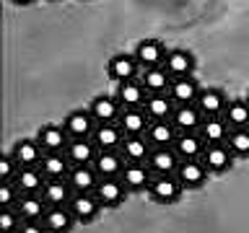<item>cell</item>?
Segmentation results:
<instances>
[{
  "label": "cell",
  "instance_id": "6da1fadb",
  "mask_svg": "<svg viewBox=\"0 0 249 233\" xmlns=\"http://www.w3.org/2000/svg\"><path fill=\"white\" fill-rule=\"evenodd\" d=\"M184 194V184L177 174H153V182L148 186V197L159 205H174Z\"/></svg>",
  "mask_w": 249,
  "mask_h": 233
},
{
  "label": "cell",
  "instance_id": "7a4b0ae2",
  "mask_svg": "<svg viewBox=\"0 0 249 233\" xmlns=\"http://www.w3.org/2000/svg\"><path fill=\"white\" fill-rule=\"evenodd\" d=\"M47 202L42 194H21V200L16 202V210L23 217V231H42L44 228V215H47Z\"/></svg>",
  "mask_w": 249,
  "mask_h": 233
},
{
  "label": "cell",
  "instance_id": "3957f363",
  "mask_svg": "<svg viewBox=\"0 0 249 233\" xmlns=\"http://www.w3.org/2000/svg\"><path fill=\"white\" fill-rule=\"evenodd\" d=\"M93 194L99 197V202H101L104 210H114V207H120L124 202V197L130 194V189L124 186L122 176H101L96 189H93Z\"/></svg>",
  "mask_w": 249,
  "mask_h": 233
},
{
  "label": "cell",
  "instance_id": "277c9868",
  "mask_svg": "<svg viewBox=\"0 0 249 233\" xmlns=\"http://www.w3.org/2000/svg\"><path fill=\"white\" fill-rule=\"evenodd\" d=\"M202 163L208 166L210 174H226L233 161H236V155H233V150L229 148V143H210L205 145V150H202Z\"/></svg>",
  "mask_w": 249,
  "mask_h": 233
},
{
  "label": "cell",
  "instance_id": "5b68a950",
  "mask_svg": "<svg viewBox=\"0 0 249 233\" xmlns=\"http://www.w3.org/2000/svg\"><path fill=\"white\" fill-rule=\"evenodd\" d=\"M174 174L179 176V182L184 184V189H200L202 184L208 182L210 171L202 163V158H182Z\"/></svg>",
  "mask_w": 249,
  "mask_h": 233
},
{
  "label": "cell",
  "instance_id": "8992f818",
  "mask_svg": "<svg viewBox=\"0 0 249 233\" xmlns=\"http://www.w3.org/2000/svg\"><path fill=\"white\" fill-rule=\"evenodd\" d=\"M70 210H73V215H75V220L78 223H93L99 217V213L104 207H101V202H99V197L93 192H75L73 197H70Z\"/></svg>",
  "mask_w": 249,
  "mask_h": 233
},
{
  "label": "cell",
  "instance_id": "52a82bcc",
  "mask_svg": "<svg viewBox=\"0 0 249 233\" xmlns=\"http://www.w3.org/2000/svg\"><path fill=\"white\" fill-rule=\"evenodd\" d=\"M140 62L135 57V52H130V54H114L112 60L107 62V73L109 78H112L114 83H122V81H130V78H140Z\"/></svg>",
  "mask_w": 249,
  "mask_h": 233
},
{
  "label": "cell",
  "instance_id": "ba28073f",
  "mask_svg": "<svg viewBox=\"0 0 249 233\" xmlns=\"http://www.w3.org/2000/svg\"><path fill=\"white\" fill-rule=\"evenodd\" d=\"M96 119H93L91 109H75V112H70L65 116V122H62V127H65V132L70 137H91L93 130H96Z\"/></svg>",
  "mask_w": 249,
  "mask_h": 233
},
{
  "label": "cell",
  "instance_id": "9c48e42d",
  "mask_svg": "<svg viewBox=\"0 0 249 233\" xmlns=\"http://www.w3.org/2000/svg\"><path fill=\"white\" fill-rule=\"evenodd\" d=\"M117 101L122 104V109H135V106H143L145 104V85L140 78H130V81H122L117 83V91H114Z\"/></svg>",
  "mask_w": 249,
  "mask_h": 233
},
{
  "label": "cell",
  "instance_id": "30bf717a",
  "mask_svg": "<svg viewBox=\"0 0 249 233\" xmlns=\"http://www.w3.org/2000/svg\"><path fill=\"white\" fill-rule=\"evenodd\" d=\"M11 155L18 161V166H39L44 158V148L39 145L36 137H21L13 143Z\"/></svg>",
  "mask_w": 249,
  "mask_h": 233
},
{
  "label": "cell",
  "instance_id": "8fae6325",
  "mask_svg": "<svg viewBox=\"0 0 249 233\" xmlns=\"http://www.w3.org/2000/svg\"><path fill=\"white\" fill-rule=\"evenodd\" d=\"M36 140H39V145L44 148V153H60L68 148L70 135L65 132L62 124H42V127L36 130Z\"/></svg>",
  "mask_w": 249,
  "mask_h": 233
},
{
  "label": "cell",
  "instance_id": "7c38bea8",
  "mask_svg": "<svg viewBox=\"0 0 249 233\" xmlns=\"http://www.w3.org/2000/svg\"><path fill=\"white\" fill-rule=\"evenodd\" d=\"M195 54L190 50H182V47H177V50H169L166 52V60H163V67L169 70L171 78H184V75H195Z\"/></svg>",
  "mask_w": 249,
  "mask_h": 233
},
{
  "label": "cell",
  "instance_id": "4fadbf2b",
  "mask_svg": "<svg viewBox=\"0 0 249 233\" xmlns=\"http://www.w3.org/2000/svg\"><path fill=\"white\" fill-rule=\"evenodd\" d=\"M132 52H135L140 67H156V65H163L169 50L163 47L161 39H143V42H138V47Z\"/></svg>",
  "mask_w": 249,
  "mask_h": 233
},
{
  "label": "cell",
  "instance_id": "5bb4252c",
  "mask_svg": "<svg viewBox=\"0 0 249 233\" xmlns=\"http://www.w3.org/2000/svg\"><path fill=\"white\" fill-rule=\"evenodd\" d=\"M151 150H153V143L145 135H124L120 145V153L124 155L127 163H145Z\"/></svg>",
  "mask_w": 249,
  "mask_h": 233
},
{
  "label": "cell",
  "instance_id": "9a60e30c",
  "mask_svg": "<svg viewBox=\"0 0 249 233\" xmlns=\"http://www.w3.org/2000/svg\"><path fill=\"white\" fill-rule=\"evenodd\" d=\"M120 176L130 192H148L153 182V171L148 168V163H124V171Z\"/></svg>",
  "mask_w": 249,
  "mask_h": 233
},
{
  "label": "cell",
  "instance_id": "2e32d148",
  "mask_svg": "<svg viewBox=\"0 0 249 233\" xmlns=\"http://www.w3.org/2000/svg\"><path fill=\"white\" fill-rule=\"evenodd\" d=\"M179 155L177 150L171 145H159V148H153L151 155H148V168L153 171V174H174L177 166H179Z\"/></svg>",
  "mask_w": 249,
  "mask_h": 233
},
{
  "label": "cell",
  "instance_id": "e0dca14e",
  "mask_svg": "<svg viewBox=\"0 0 249 233\" xmlns=\"http://www.w3.org/2000/svg\"><path fill=\"white\" fill-rule=\"evenodd\" d=\"M200 135L202 140L210 145V143H226L229 140V132H231V124L226 122L223 114H210V116H202L200 122Z\"/></svg>",
  "mask_w": 249,
  "mask_h": 233
},
{
  "label": "cell",
  "instance_id": "ac0fdd59",
  "mask_svg": "<svg viewBox=\"0 0 249 233\" xmlns=\"http://www.w3.org/2000/svg\"><path fill=\"white\" fill-rule=\"evenodd\" d=\"M99 148L91 137H70V143L65 148V155L70 158L73 166H86V163H93Z\"/></svg>",
  "mask_w": 249,
  "mask_h": 233
},
{
  "label": "cell",
  "instance_id": "d6986e66",
  "mask_svg": "<svg viewBox=\"0 0 249 233\" xmlns=\"http://www.w3.org/2000/svg\"><path fill=\"white\" fill-rule=\"evenodd\" d=\"M44 182H47V176L39 166H21L18 174L13 176V184L18 186L21 194H42Z\"/></svg>",
  "mask_w": 249,
  "mask_h": 233
},
{
  "label": "cell",
  "instance_id": "ffe728a7",
  "mask_svg": "<svg viewBox=\"0 0 249 233\" xmlns=\"http://www.w3.org/2000/svg\"><path fill=\"white\" fill-rule=\"evenodd\" d=\"M205 140H202V135L197 130H187V132H179L177 140H174V150L179 158H200L202 150H205Z\"/></svg>",
  "mask_w": 249,
  "mask_h": 233
},
{
  "label": "cell",
  "instance_id": "44dd1931",
  "mask_svg": "<svg viewBox=\"0 0 249 233\" xmlns=\"http://www.w3.org/2000/svg\"><path fill=\"white\" fill-rule=\"evenodd\" d=\"M91 140L96 143L99 150H117V148L122 145V140H124V132L117 122H104V124H96Z\"/></svg>",
  "mask_w": 249,
  "mask_h": 233
},
{
  "label": "cell",
  "instance_id": "7402d4cb",
  "mask_svg": "<svg viewBox=\"0 0 249 233\" xmlns=\"http://www.w3.org/2000/svg\"><path fill=\"white\" fill-rule=\"evenodd\" d=\"M89 109H91L93 119H96L99 124L117 122V119H120V114H122V104L117 101V96H93Z\"/></svg>",
  "mask_w": 249,
  "mask_h": 233
},
{
  "label": "cell",
  "instance_id": "603a6c76",
  "mask_svg": "<svg viewBox=\"0 0 249 233\" xmlns=\"http://www.w3.org/2000/svg\"><path fill=\"white\" fill-rule=\"evenodd\" d=\"M42 223H44V231L60 233V231H70L78 220H75V215H73V210H70V205H50V207H47V215H44Z\"/></svg>",
  "mask_w": 249,
  "mask_h": 233
},
{
  "label": "cell",
  "instance_id": "cb8c5ba5",
  "mask_svg": "<svg viewBox=\"0 0 249 233\" xmlns=\"http://www.w3.org/2000/svg\"><path fill=\"white\" fill-rule=\"evenodd\" d=\"M117 124L122 127L124 135H145L148 124H151V116L145 114L143 106H135V109H122L120 119Z\"/></svg>",
  "mask_w": 249,
  "mask_h": 233
},
{
  "label": "cell",
  "instance_id": "d4e9b609",
  "mask_svg": "<svg viewBox=\"0 0 249 233\" xmlns=\"http://www.w3.org/2000/svg\"><path fill=\"white\" fill-rule=\"evenodd\" d=\"M197 109L205 116L210 114H223L226 112V104H229V96L223 93V88H218V85H210V88H202L200 96H197Z\"/></svg>",
  "mask_w": 249,
  "mask_h": 233
},
{
  "label": "cell",
  "instance_id": "484cf974",
  "mask_svg": "<svg viewBox=\"0 0 249 233\" xmlns=\"http://www.w3.org/2000/svg\"><path fill=\"white\" fill-rule=\"evenodd\" d=\"M202 91V85L195 81V75H184V78H174L169 88V96L177 101V104H195Z\"/></svg>",
  "mask_w": 249,
  "mask_h": 233
},
{
  "label": "cell",
  "instance_id": "4316f807",
  "mask_svg": "<svg viewBox=\"0 0 249 233\" xmlns=\"http://www.w3.org/2000/svg\"><path fill=\"white\" fill-rule=\"evenodd\" d=\"M140 81H143L148 93H169L174 78L169 75V70L163 65H156V67H143L140 70Z\"/></svg>",
  "mask_w": 249,
  "mask_h": 233
},
{
  "label": "cell",
  "instance_id": "83f0119b",
  "mask_svg": "<svg viewBox=\"0 0 249 233\" xmlns=\"http://www.w3.org/2000/svg\"><path fill=\"white\" fill-rule=\"evenodd\" d=\"M124 155L120 153V148L117 150H99L96 158H93V168H96L99 176H120L124 171Z\"/></svg>",
  "mask_w": 249,
  "mask_h": 233
},
{
  "label": "cell",
  "instance_id": "f1b7e54d",
  "mask_svg": "<svg viewBox=\"0 0 249 233\" xmlns=\"http://www.w3.org/2000/svg\"><path fill=\"white\" fill-rule=\"evenodd\" d=\"M75 189L70 186L68 179H47L42 186V197L47 205H68Z\"/></svg>",
  "mask_w": 249,
  "mask_h": 233
},
{
  "label": "cell",
  "instance_id": "f546056e",
  "mask_svg": "<svg viewBox=\"0 0 249 233\" xmlns=\"http://www.w3.org/2000/svg\"><path fill=\"white\" fill-rule=\"evenodd\" d=\"M143 109L151 119H171V114L177 109V101L169 93H148Z\"/></svg>",
  "mask_w": 249,
  "mask_h": 233
},
{
  "label": "cell",
  "instance_id": "4dcf8cb0",
  "mask_svg": "<svg viewBox=\"0 0 249 233\" xmlns=\"http://www.w3.org/2000/svg\"><path fill=\"white\" fill-rule=\"evenodd\" d=\"M179 135V130L174 127V122L171 119H151L145 130V137L153 143V148L159 145H174V140Z\"/></svg>",
  "mask_w": 249,
  "mask_h": 233
},
{
  "label": "cell",
  "instance_id": "1f68e13d",
  "mask_svg": "<svg viewBox=\"0 0 249 233\" xmlns=\"http://www.w3.org/2000/svg\"><path fill=\"white\" fill-rule=\"evenodd\" d=\"M39 168L44 171L47 179H68V174L73 171V163H70V158L65 155V150H60V153H44Z\"/></svg>",
  "mask_w": 249,
  "mask_h": 233
},
{
  "label": "cell",
  "instance_id": "d6a6232c",
  "mask_svg": "<svg viewBox=\"0 0 249 233\" xmlns=\"http://www.w3.org/2000/svg\"><path fill=\"white\" fill-rule=\"evenodd\" d=\"M202 114L197 104H177L174 114H171V122L179 132H187V130H200V122H202Z\"/></svg>",
  "mask_w": 249,
  "mask_h": 233
},
{
  "label": "cell",
  "instance_id": "836d02e7",
  "mask_svg": "<svg viewBox=\"0 0 249 233\" xmlns=\"http://www.w3.org/2000/svg\"><path fill=\"white\" fill-rule=\"evenodd\" d=\"M99 174L93 168V163H86V166H73V171L68 174V182L75 192H93L99 184Z\"/></svg>",
  "mask_w": 249,
  "mask_h": 233
},
{
  "label": "cell",
  "instance_id": "e575fe53",
  "mask_svg": "<svg viewBox=\"0 0 249 233\" xmlns=\"http://www.w3.org/2000/svg\"><path fill=\"white\" fill-rule=\"evenodd\" d=\"M223 116L231 127H249V101H247V96L244 99H229Z\"/></svg>",
  "mask_w": 249,
  "mask_h": 233
},
{
  "label": "cell",
  "instance_id": "d590c367",
  "mask_svg": "<svg viewBox=\"0 0 249 233\" xmlns=\"http://www.w3.org/2000/svg\"><path fill=\"white\" fill-rule=\"evenodd\" d=\"M226 143L236 158H249V127H231Z\"/></svg>",
  "mask_w": 249,
  "mask_h": 233
},
{
  "label": "cell",
  "instance_id": "8d00e7d4",
  "mask_svg": "<svg viewBox=\"0 0 249 233\" xmlns=\"http://www.w3.org/2000/svg\"><path fill=\"white\" fill-rule=\"evenodd\" d=\"M0 231H5V233L23 231V217L18 215L16 207H0Z\"/></svg>",
  "mask_w": 249,
  "mask_h": 233
},
{
  "label": "cell",
  "instance_id": "74e56055",
  "mask_svg": "<svg viewBox=\"0 0 249 233\" xmlns=\"http://www.w3.org/2000/svg\"><path fill=\"white\" fill-rule=\"evenodd\" d=\"M21 200V192L13 182H0V207H16Z\"/></svg>",
  "mask_w": 249,
  "mask_h": 233
},
{
  "label": "cell",
  "instance_id": "f35d334b",
  "mask_svg": "<svg viewBox=\"0 0 249 233\" xmlns=\"http://www.w3.org/2000/svg\"><path fill=\"white\" fill-rule=\"evenodd\" d=\"M18 161L13 158L11 153H5L3 158H0V182H13V176L18 174Z\"/></svg>",
  "mask_w": 249,
  "mask_h": 233
},
{
  "label": "cell",
  "instance_id": "ab89813d",
  "mask_svg": "<svg viewBox=\"0 0 249 233\" xmlns=\"http://www.w3.org/2000/svg\"><path fill=\"white\" fill-rule=\"evenodd\" d=\"M13 5H18V8H23V5H31V3H36V0H11Z\"/></svg>",
  "mask_w": 249,
  "mask_h": 233
},
{
  "label": "cell",
  "instance_id": "60d3db41",
  "mask_svg": "<svg viewBox=\"0 0 249 233\" xmlns=\"http://www.w3.org/2000/svg\"><path fill=\"white\" fill-rule=\"evenodd\" d=\"M247 101H249V88H247Z\"/></svg>",
  "mask_w": 249,
  "mask_h": 233
},
{
  "label": "cell",
  "instance_id": "b9f144b4",
  "mask_svg": "<svg viewBox=\"0 0 249 233\" xmlns=\"http://www.w3.org/2000/svg\"><path fill=\"white\" fill-rule=\"evenodd\" d=\"M50 3H57V0H50Z\"/></svg>",
  "mask_w": 249,
  "mask_h": 233
}]
</instances>
